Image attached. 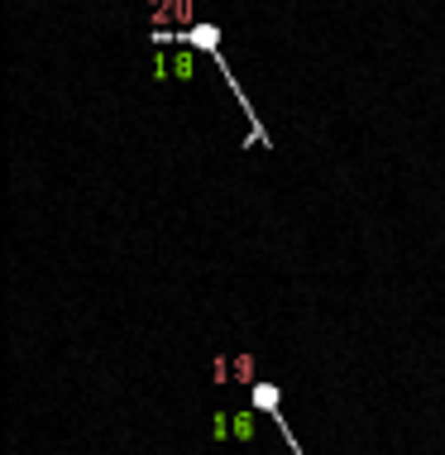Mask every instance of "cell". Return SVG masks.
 Listing matches in <instances>:
<instances>
[{
  "instance_id": "7a4b0ae2",
  "label": "cell",
  "mask_w": 445,
  "mask_h": 455,
  "mask_svg": "<svg viewBox=\"0 0 445 455\" xmlns=\"http://www.w3.org/2000/svg\"><path fill=\"white\" fill-rule=\"evenodd\" d=\"M250 403H254L258 412H268V417H274L278 436L288 441V451H292V455H306V451H302V441H292V427L282 422V408H278V384H264V379H254V384H250Z\"/></svg>"
},
{
  "instance_id": "6da1fadb",
  "label": "cell",
  "mask_w": 445,
  "mask_h": 455,
  "mask_svg": "<svg viewBox=\"0 0 445 455\" xmlns=\"http://www.w3.org/2000/svg\"><path fill=\"white\" fill-rule=\"evenodd\" d=\"M154 44H187V48H202L206 58L220 68V77L230 82V96L240 101V110L250 116V130H254V140L250 144H258L264 149L268 144V130H264V120H258V110L250 106V96L240 92V82H234V72H230V63L220 58V24H192V29H154Z\"/></svg>"
}]
</instances>
